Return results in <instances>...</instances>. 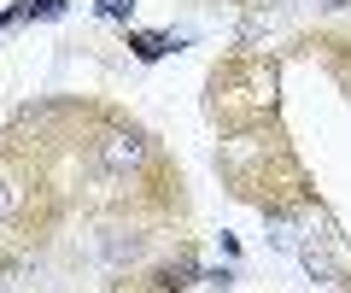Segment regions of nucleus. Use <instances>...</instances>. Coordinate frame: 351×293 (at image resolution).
Wrapping results in <instances>:
<instances>
[{"label": "nucleus", "mask_w": 351, "mask_h": 293, "mask_svg": "<svg viewBox=\"0 0 351 293\" xmlns=\"http://www.w3.org/2000/svg\"><path fill=\"white\" fill-rule=\"evenodd\" d=\"M141 165H147V141L129 135V129H106V135L94 141V176H106V182H129Z\"/></svg>", "instance_id": "1"}, {"label": "nucleus", "mask_w": 351, "mask_h": 293, "mask_svg": "<svg viewBox=\"0 0 351 293\" xmlns=\"http://www.w3.org/2000/svg\"><path fill=\"white\" fill-rule=\"evenodd\" d=\"M18 205H24V188H18V176H6V170H0V223H6V217H18Z\"/></svg>", "instance_id": "2"}, {"label": "nucleus", "mask_w": 351, "mask_h": 293, "mask_svg": "<svg viewBox=\"0 0 351 293\" xmlns=\"http://www.w3.org/2000/svg\"><path fill=\"white\" fill-rule=\"evenodd\" d=\"M164 47H170V41H164V36H135V53H141V59H158Z\"/></svg>", "instance_id": "3"}, {"label": "nucleus", "mask_w": 351, "mask_h": 293, "mask_svg": "<svg viewBox=\"0 0 351 293\" xmlns=\"http://www.w3.org/2000/svg\"><path fill=\"white\" fill-rule=\"evenodd\" d=\"M100 12H106V18H123V12H129V0H100Z\"/></svg>", "instance_id": "4"}]
</instances>
